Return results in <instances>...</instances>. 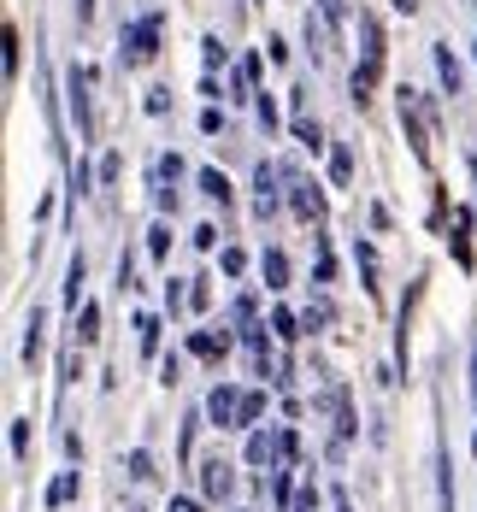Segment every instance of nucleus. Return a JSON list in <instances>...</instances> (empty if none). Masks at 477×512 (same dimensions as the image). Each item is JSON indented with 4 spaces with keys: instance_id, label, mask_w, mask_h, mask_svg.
<instances>
[{
    "instance_id": "24",
    "label": "nucleus",
    "mask_w": 477,
    "mask_h": 512,
    "mask_svg": "<svg viewBox=\"0 0 477 512\" xmlns=\"http://www.w3.org/2000/svg\"><path fill=\"white\" fill-rule=\"evenodd\" d=\"M189 307H195V312H207V307H212V289H207V277H201V283L189 289Z\"/></svg>"
},
{
    "instance_id": "15",
    "label": "nucleus",
    "mask_w": 477,
    "mask_h": 512,
    "mask_svg": "<svg viewBox=\"0 0 477 512\" xmlns=\"http://www.w3.org/2000/svg\"><path fill=\"white\" fill-rule=\"evenodd\" d=\"M95 336H101V312L83 307V318H77V342H95Z\"/></svg>"
},
{
    "instance_id": "3",
    "label": "nucleus",
    "mask_w": 477,
    "mask_h": 512,
    "mask_svg": "<svg viewBox=\"0 0 477 512\" xmlns=\"http://www.w3.org/2000/svg\"><path fill=\"white\" fill-rule=\"evenodd\" d=\"M201 489H207L212 501H224V495L236 489V471H230L224 460H207V465H201Z\"/></svg>"
},
{
    "instance_id": "4",
    "label": "nucleus",
    "mask_w": 477,
    "mask_h": 512,
    "mask_svg": "<svg viewBox=\"0 0 477 512\" xmlns=\"http://www.w3.org/2000/svg\"><path fill=\"white\" fill-rule=\"evenodd\" d=\"M189 354H201V359L218 365V359L230 354V336H224V330H195V336H189Z\"/></svg>"
},
{
    "instance_id": "14",
    "label": "nucleus",
    "mask_w": 477,
    "mask_h": 512,
    "mask_svg": "<svg viewBox=\"0 0 477 512\" xmlns=\"http://www.w3.org/2000/svg\"><path fill=\"white\" fill-rule=\"evenodd\" d=\"M136 330H142V354H159V318H136Z\"/></svg>"
},
{
    "instance_id": "16",
    "label": "nucleus",
    "mask_w": 477,
    "mask_h": 512,
    "mask_svg": "<svg viewBox=\"0 0 477 512\" xmlns=\"http://www.w3.org/2000/svg\"><path fill=\"white\" fill-rule=\"evenodd\" d=\"M42 354V312H30V336H24V359Z\"/></svg>"
},
{
    "instance_id": "11",
    "label": "nucleus",
    "mask_w": 477,
    "mask_h": 512,
    "mask_svg": "<svg viewBox=\"0 0 477 512\" xmlns=\"http://www.w3.org/2000/svg\"><path fill=\"white\" fill-rule=\"evenodd\" d=\"M71 495H77V471H59V477H53V489H48V507H65Z\"/></svg>"
},
{
    "instance_id": "17",
    "label": "nucleus",
    "mask_w": 477,
    "mask_h": 512,
    "mask_svg": "<svg viewBox=\"0 0 477 512\" xmlns=\"http://www.w3.org/2000/svg\"><path fill=\"white\" fill-rule=\"evenodd\" d=\"M218 265H224L230 277H242V271H248V254H242V248H224V254H218Z\"/></svg>"
},
{
    "instance_id": "13",
    "label": "nucleus",
    "mask_w": 477,
    "mask_h": 512,
    "mask_svg": "<svg viewBox=\"0 0 477 512\" xmlns=\"http://www.w3.org/2000/svg\"><path fill=\"white\" fill-rule=\"evenodd\" d=\"M295 136H301V148H313V154L324 148V130H318L313 118H295Z\"/></svg>"
},
{
    "instance_id": "8",
    "label": "nucleus",
    "mask_w": 477,
    "mask_h": 512,
    "mask_svg": "<svg viewBox=\"0 0 477 512\" xmlns=\"http://www.w3.org/2000/svg\"><path fill=\"white\" fill-rule=\"evenodd\" d=\"M436 71H442V89H448V95H460V83H466V71L454 65V53H448V48H436Z\"/></svg>"
},
{
    "instance_id": "27",
    "label": "nucleus",
    "mask_w": 477,
    "mask_h": 512,
    "mask_svg": "<svg viewBox=\"0 0 477 512\" xmlns=\"http://www.w3.org/2000/svg\"><path fill=\"white\" fill-rule=\"evenodd\" d=\"M472 401H477V342H472Z\"/></svg>"
},
{
    "instance_id": "12",
    "label": "nucleus",
    "mask_w": 477,
    "mask_h": 512,
    "mask_svg": "<svg viewBox=\"0 0 477 512\" xmlns=\"http://www.w3.org/2000/svg\"><path fill=\"white\" fill-rule=\"evenodd\" d=\"M330 177H336V189H348V183H354V154H348V148H336V159H330Z\"/></svg>"
},
{
    "instance_id": "19",
    "label": "nucleus",
    "mask_w": 477,
    "mask_h": 512,
    "mask_svg": "<svg viewBox=\"0 0 477 512\" xmlns=\"http://www.w3.org/2000/svg\"><path fill=\"white\" fill-rule=\"evenodd\" d=\"M130 477H136V483H148V477H154V460H148V454H142V448H136V454H130Z\"/></svg>"
},
{
    "instance_id": "22",
    "label": "nucleus",
    "mask_w": 477,
    "mask_h": 512,
    "mask_svg": "<svg viewBox=\"0 0 477 512\" xmlns=\"http://www.w3.org/2000/svg\"><path fill=\"white\" fill-rule=\"evenodd\" d=\"M6 77H18V30L6 24Z\"/></svg>"
},
{
    "instance_id": "9",
    "label": "nucleus",
    "mask_w": 477,
    "mask_h": 512,
    "mask_svg": "<svg viewBox=\"0 0 477 512\" xmlns=\"http://www.w3.org/2000/svg\"><path fill=\"white\" fill-rule=\"evenodd\" d=\"M448 248H454V259L472 271V242H466V212H454V236H448Z\"/></svg>"
},
{
    "instance_id": "20",
    "label": "nucleus",
    "mask_w": 477,
    "mask_h": 512,
    "mask_svg": "<svg viewBox=\"0 0 477 512\" xmlns=\"http://www.w3.org/2000/svg\"><path fill=\"white\" fill-rule=\"evenodd\" d=\"M30 448V418H12V454H24Z\"/></svg>"
},
{
    "instance_id": "26",
    "label": "nucleus",
    "mask_w": 477,
    "mask_h": 512,
    "mask_svg": "<svg viewBox=\"0 0 477 512\" xmlns=\"http://www.w3.org/2000/svg\"><path fill=\"white\" fill-rule=\"evenodd\" d=\"M201 130H207V136H218V130H224V112H218V106H212V112H201Z\"/></svg>"
},
{
    "instance_id": "18",
    "label": "nucleus",
    "mask_w": 477,
    "mask_h": 512,
    "mask_svg": "<svg viewBox=\"0 0 477 512\" xmlns=\"http://www.w3.org/2000/svg\"><path fill=\"white\" fill-rule=\"evenodd\" d=\"M260 412H265V395H260V389H254V395H242V430H248Z\"/></svg>"
},
{
    "instance_id": "10",
    "label": "nucleus",
    "mask_w": 477,
    "mask_h": 512,
    "mask_svg": "<svg viewBox=\"0 0 477 512\" xmlns=\"http://www.w3.org/2000/svg\"><path fill=\"white\" fill-rule=\"evenodd\" d=\"M201 195L218 206H230V183H224V171H201Z\"/></svg>"
},
{
    "instance_id": "5",
    "label": "nucleus",
    "mask_w": 477,
    "mask_h": 512,
    "mask_svg": "<svg viewBox=\"0 0 477 512\" xmlns=\"http://www.w3.org/2000/svg\"><path fill=\"white\" fill-rule=\"evenodd\" d=\"M71 112H77V136H89L95 118H89V77L83 71H71Z\"/></svg>"
},
{
    "instance_id": "23",
    "label": "nucleus",
    "mask_w": 477,
    "mask_h": 512,
    "mask_svg": "<svg viewBox=\"0 0 477 512\" xmlns=\"http://www.w3.org/2000/svg\"><path fill=\"white\" fill-rule=\"evenodd\" d=\"M201 48H207V65H212V71H218V65H224V59H230V48H224V42H218V36H207V42H201Z\"/></svg>"
},
{
    "instance_id": "6",
    "label": "nucleus",
    "mask_w": 477,
    "mask_h": 512,
    "mask_svg": "<svg viewBox=\"0 0 477 512\" xmlns=\"http://www.w3.org/2000/svg\"><path fill=\"white\" fill-rule=\"evenodd\" d=\"M289 189H295V195H289V201H295V212H301V218H324V201H318V183H301V177H295V183H289Z\"/></svg>"
},
{
    "instance_id": "28",
    "label": "nucleus",
    "mask_w": 477,
    "mask_h": 512,
    "mask_svg": "<svg viewBox=\"0 0 477 512\" xmlns=\"http://www.w3.org/2000/svg\"><path fill=\"white\" fill-rule=\"evenodd\" d=\"M171 512H201L195 501H171Z\"/></svg>"
},
{
    "instance_id": "7",
    "label": "nucleus",
    "mask_w": 477,
    "mask_h": 512,
    "mask_svg": "<svg viewBox=\"0 0 477 512\" xmlns=\"http://www.w3.org/2000/svg\"><path fill=\"white\" fill-rule=\"evenodd\" d=\"M260 277H265V289H289V259L271 248V254L260 259Z\"/></svg>"
},
{
    "instance_id": "1",
    "label": "nucleus",
    "mask_w": 477,
    "mask_h": 512,
    "mask_svg": "<svg viewBox=\"0 0 477 512\" xmlns=\"http://www.w3.org/2000/svg\"><path fill=\"white\" fill-rule=\"evenodd\" d=\"M207 418L218 424V430H242V395H236V389H212Z\"/></svg>"
},
{
    "instance_id": "25",
    "label": "nucleus",
    "mask_w": 477,
    "mask_h": 512,
    "mask_svg": "<svg viewBox=\"0 0 477 512\" xmlns=\"http://www.w3.org/2000/svg\"><path fill=\"white\" fill-rule=\"evenodd\" d=\"M271 330H277V336H301V330H295V312H277V318H271Z\"/></svg>"
},
{
    "instance_id": "21",
    "label": "nucleus",
    "mask_w": 477,
    "mask_h": 512,
    "mask_svg": "<svg viewBox=\"0 0 477 512\" xmlns=\"http://www.w3.org/2000/svg\"><path fill=\"white\" fill-rule=\"evenodd\" d=\"M165 248H171V230H165V224H154V230H148V254H165Z\"/></svg>"
},
{
    "instance_id": "2",
    "label": "nucleus",
    "mask_w": 477,
    "mask_h": 512,
    "mask_svg": "<svg viewBox=\"0 0 477 512\" xmlns=\"http://www.w3.org/2000/svg\"><path fill=\"white\" fill-rule=\"evenodd\" d=\"M154 53H159V18H142L130 30V65H148Z\"/></svg>"
}]
</instances>
